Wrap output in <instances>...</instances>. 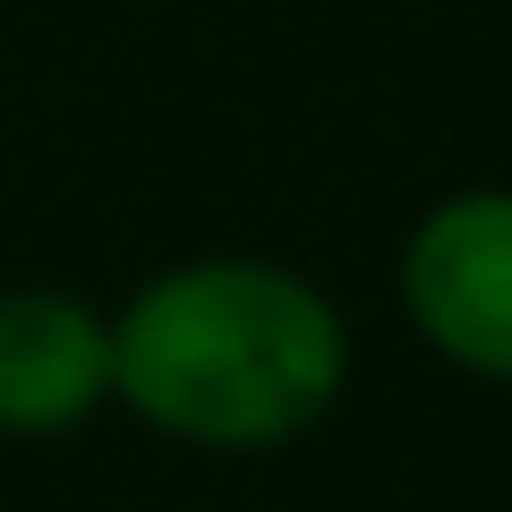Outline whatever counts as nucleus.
I'll list each match as a JSON object with an SVG mask.
<instances>
[{"instance_id": "nucleus-1", "label": "nucleus", "mask_w": 512, "mask_h": 512, "mask_svg": "<svg viewBox=\"0 0 512 512\" xmlns=\"http://www.w3.org/2000/svg\"><path fill=\"white\" fill-rule=\"evenodd\" d=\"M350 316L308 265L205 248L111 308V410L188 453H282L333 419Z\"/></svg>"}, {"instance_id": "nucleus-2", "label": "nucleus", "mask_w": 512, "mask_h": 512, "mask_svg": "<svg viewBox=\"0 0 512 512\" xmlns=\"http://www.w3.org/2000/svg\"><path fill=\"white\" fill-rule=\"evenodd\" d=\"M393 299L436 367L512 393V180L427 197L393 248Z\"/></svg>"}, {"instance_id": "nucleus-3", "label": "nucleus", "mask_w": 512, "mask_h": 512, "mask_svg": "<svg viewBox=\"0 0 512 512\" xmlns=\"http://www.w3.org/2000/svg\"><path fill=\"white\" fill-rule=\"evenodd\" d=\"M111 410V308L69 282H0V436L60 444Z\"/></svg>"}]
</instances>
